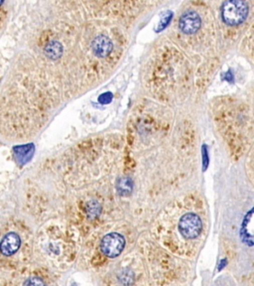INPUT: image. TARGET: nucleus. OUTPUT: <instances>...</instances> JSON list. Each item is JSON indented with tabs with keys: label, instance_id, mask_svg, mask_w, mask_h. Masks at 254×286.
<instances>
[{
	"label": "nucleus",
	"instance_id": "f257e3e1",
	"mask_svg": "<svg viewBox=\"0 0 254 286\" xmlns=\"http://www.w3.org/2000/svg\"><path fill=\"white\" fill-rule=\"evenodd\" d=\"M248 14V7L242 1H227L221 7V17L228 25L242 23Z\"/></svg>",
	"mask_w": 254,
	"mask_h": 286
},
{
	"label": "nucleus",
	"instance_id": "f03ea898",
	"mask_svg": "<svg viewBox=\"0 0 254 286\" xmlns=\"http://www.w3.org/2000/svg\"><path fill=\"white\" fill-rule=\"evenodd\" d=\"M203 224L200 217L196 214L189 213L184 215L179 222V231L185 239H196L202 232Z\"/></svg>",
	"mask_w": 254,
	"mask_h": 286
},
{
	"label": "nucleus",
	"instance_id": "7ed1b4c3",
	"mask_svg": "<svg viewBox=\"0 0 254 286\" xmlns=\"http://www.w3.org/2000/svg\"><path fill=\"white\" fill-rule=\"evenodd\" d=\"M125 246V239L118 233H110L103 237L100 243L101 252L111 258L118 256Z\"/></svg>",
	"mask_w": 254,
	"mask_h": 286
},
{
	"label": "nucleus",
	"instance_id": "20e7f679",
	"mask_svg": "<svg viewBox=\"0 0 254 286\" xmlns=\"http://www.w3.org/2000/svg\"><path fill=\"white\" fill-rule=\"evenodd\" d=\"M202 24L200 15L193 10L185 12L179 21V28L185 34H194L196 33Z\"/></svg>",
	"mask_w": 254,
	"mask_h": 286
},
{
	"label": "nucleus",
	"instance_id": "39448f33",
	"mask_svg": "<svg viewBox=\"0 0 254 286\" xmlns=\"http://www.w3.org/2000/svg\"><path fill=\"white\" fill-rule=\"evenodd\" d=\"M240 235L242 241L246 245H254V208L244 217L240 229Z\"/></svg>",
	"mask_w": 254,
	"mask_h": 286
},
{
	"label": "nucleus",
	"instance_id": "423d86ee",
	"mask_svg": "<svg viewBox=\"0 0 254 286\" xmlns=\"http://www.w3.org/2000/svg\"><path fill=\"white\" fill-rule=\"evenodd\" d=\"M112 48H113L112 42L104 35H99L91 42V50L93 54L99 58L108 56L112 51Z\"/></svg>",
	"mask_w": 254,
	"mask_h": 286
},
{
	"label": "nucleus",
	"instance_id": "0eeeda50",
	"mask_svg": "<svg viewBox=\"0 0 254 286\" xmlns=\"http://www.w3.org/2000/svg\"><path fill=\"white\" fill-rule=\"evenodd\" d=\"M21 245L20 237L16 233H8L6 234L1 241V251L4 255H12L14 254Z\"/></svg>",
	"mask_w": 254,
	"mask_h": 286
},
{
	"label": "nucleus",
	"instance_id": "6e6552de",
	"mask_svg": "<svg viewBox=\"0 0 254 286\" xmlns=\"http://www.w3.org/2000/svg\"><path fill=\"white\" fill-rule=\"evenodd\" d=\"M44 51H45V54L47 55V57H49L52 60H57L63 55V46L60 42H49L46 45Z\"/></svg>",
	"mask_w": 254,
	"mask_h": 286
},
{
	"label": "nucleus",
	"instance_id": "1a4fd4ad",
	"mask_svg": "<svg viewBox=\"0 0 254 286\" xmlns=\"http://www.w3.org/2000/svg\"><path fill=\"white\" fill-rule=\"evenodd\" d=\"M117 189H118V192L121 194V195H127L131 192L132 190V181L130 178H127V177H123L121 178L119 181H118V184H117Z\"/></svg>",
	"mask_w": 254,
	"mask_h": 286
},
{
	"label": "nucleus",
	"instance_id": "9d476101",
	"mask_svg": "<svg viewBox=\"0 0 254 286\" xmlns=\"http://www.w3.org/2000/svg\"><path fill=\"white\" fill-rule=\"evenodd\" d=\"M23 286H46L45 282L39 277H30L28 278Z\"/></svg>",
	"mask_w": 254,
	"mask_h": 286
},
{
	"label": "nucleus",
	"instance_id": "9b49d317",
	"mask_svg": "<svg viewBox=\"0 0 254 286\" xmlns=\"http://www.w3.org/2000/svg\"><path fill=\"white\" fill-rule=\"evenodd\" d=\"M112 97L110 96V93H105V94H102L100 98H99V102L103 103V104H107L111 101Z\"/></svg>",
	"mask_w": 254,
	"mask_h": 286
}]
</instances>
